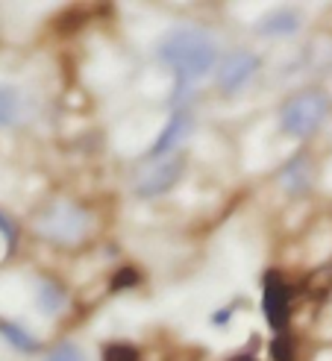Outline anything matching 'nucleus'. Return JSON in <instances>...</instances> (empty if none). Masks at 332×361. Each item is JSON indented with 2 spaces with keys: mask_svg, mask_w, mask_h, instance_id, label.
I'll use <instances>...</instances> for the list:
<instances>
[{
  "mask_svg": "<svg viewBox=\"0 0 332 361\" xmlns=\"http://www.w3.org/2000/svg\"><path fill=\"white\" fill-rule=\"evenodd\" d=\"M156 56L162 65H168L177 74V100L189 88H194L203 77H209L220 62L218 42L206 30L191 24H182L165 32L156 47Z\"/></svg>",
  "mask_w": 332,
  "mask_h": 361,
  "instance_id": "nucleus-1",
  "label": "nucleus"
},
{
  "mask_svg": "<svg viewBox=\"0 0 332 361\" xmlns=\"http://www.w3.org/2000/svg\"><path fill=\"white\" fill-rule=\"evenodd\" d=\"M329 112V97L318 88L294 94L280 112V130L291 138H306L321 126V121Z\"/></svg>",
  "mask_w": 332,
  "mask_h": 361,
  "instance_id": "nucleus-2",
  "label": "nucleus"
},
{
  "mask_svg": "<svg viewBox=\"0 0 332 361\" xmlns=\"http://www.w3.org/2000/svg\"><path fill=\"white\" fill-rule=\"evenodd\" d=\"M88 226H91V214L85 209H80L77 203H71V200H59V203L47 206L42 212L39 224H35V229H39L45 238L59 241V244L80 241L88 232Z\"/></svg>",
  "mask_w": 332,
  "mask_h": 361,
  "instance_id": "nucleus-3",
  "label": "nucleus"
},
{
  "mask_svg": "<svg viewBox=\"0 0 332 361\" xmlns=\"http://www.w3.org/2000/svg\"><path fill=\"white\" fill-rule=\"evenodd\" d=\"M182 171H186V156H165V159H156L150 168L138 173V179H136V194L144 197V200H153V197L168 194V191L179 183V179H182Z\"/></svg>",
  "mask_w": 332,
  "mask_h": 361,
  "instance_id": "nucleus-4",
  "label": "nucleus"
},
{
  "mask_svg": "<svg viewBox=\"0 0 332 361\" xmlns=\"http://www.w3.org/2000/svg\"><path fill=\"white\" fill-rule=\"evenodd\" d=\"M259 56L250 50H235L230 53V56H224L218 62V85H220V92H227V94H235V92H242V88L253 80V74L259 71Z\"/></svg>",
  "mask_w": 332,
  "mask_h": 361,
  "instance_id": "nucleus-5",
  "label": "nucleus"
},
{
  "mask_svg": "<svg viewBox=\"0 0 332 361\" xmlns=\"http://www.w3.org/2000/svg\"><path fill=\"white\" fill-rule=\"evenodd\" d=\"M191 130H194V118H191L186 109H177V112L171 115V121L165 123V130L159 133L153 150H150V159L156 161V159L171 156V153L179 147V144L191 135Z\"/></svg>",
  "mask_w": 332,
  "mask_h": 361,
  "instance_id": "nucleus-6",
  "label": "nucleus"
},
{
  "mask_svg": "<svg viewBox=\"0 0 332 361\" xmlns=\"http://www.w3.org/2000/svg\"><path fill=\"white\" fill-rule=\"evenodd\" d=\"M30 112L27 92L15 82H0V130L18 126Z\"/></svg>",
  "mask_w": 332,
  "mask_h": 361,
  "instance_id": "nucleus-7",
  "label": "nucleus"
},
{
  "mask_svg": "<svg viewBox=\"0 0 332 361\" xmlns=\"http://www.w3.org/2000/svg\"><path fill=\"white\" fill-rule=\"evenodd\" d=\"M300 15L294 12V9H273L268 12L259 24H256V35L259 39H288V35H294L300 30Z\"/></svg>",
  "mask_w": 332,
  "mask_h": 361,
  "instance_id": "nucleus-8",
  "label": "nucleus"
},
{
  "mask_svg": "<svg viewBox=\"0 0 332 361\" xmlns=\"http://www.w3.org/2000/svg\"><path fill=\"white\" fill-rule=\"evenodd\" d=\"M262 305H265V317L273 329H280L285 323V314H288V291L285 285L276 279V276H268L265 279V294H262Z\"/></svg>",
  "mask_w": 332,
  "mask_h": 361,
  "instance_id": "nucleus-9",
  "label": "nucleus"
},
{
  "mask_svg": "<svg viewBox=\"0 0 332 361\" xmlns=\"http://www.w3.org/2000/svg\"><path fill=\"white\" fill-rule=\"evenodd\" d=\"M65 302H68V297H65V291L57 282H50V279L39 282V288H35V309H39L42 314L57 317L65 309Z\"/></svg>",
  "mask_w": 332,
  "mask_h": 361,
  "instance_id": "nucleus-10",
  "label": "nucleus"
},
{
  "mask_svg": "<svg viewBox=\"0 0 332 361\" xmlns=\"http://www.w3.org/2000/svg\"><path fill=\"white\" fill-rule=\"evenodd\" d=\"M309 173H312V165H309V159L306 156H297V159H291L288 165L280 171V185L291 194H297L309 185Z\"/></svg>",
  "mask_w": 332,
  "mask_h": 361,
  "instance_id": "nucleus-11",
  "label": "nucleus"
},
{
  "mask_svg": "<svg viewBox=\"0 0 332 361\" xmlns=\"http://www.w3.org/2000/svg\"><path fill=\"white\" fill-rule=\"evenodd\" d=\"M0 338H4L9 347H15L18 353H35L39 350V341H35L24 326L12 323V320H0Z\"/></svg>",
  "mask_w": 332,
  "mask_h": 361,
  "instance_id": "nucleus-12",
  "label": "nucleus"
},
{
  "mask_svg": "<svg viewBox=\"0 0 332 361\" xmlns=\"http://www.w3.org/2000/svg\"><path fill=\"white\" fill-rule=\"evenodd\" d=\"M47 361H88V358H85V353L77 344H73V341H65V344L50 350Z\"/></svg>",
  "mask_w": 332,
  "mask_h": 361,
  "instance_id": "nucleus-13",
  "label": "nucleus"
},
{
  "mask_svg": "<svg viewBox=\"0 0 332 361\" xmlns=\"http://www.w3.org/2000/svg\"><path fill=\"white\" fill-rule=\"evenodd\" d=\"M103 361H138V353L130 344H109L103 350Z\"/></svg>",
  "mask_w": 332,
  "mask_h": 361,
  "instance_id": "nucleus-14",
  "label": "nucleus"
},
{
  "mask_svg": "<svg viewBox=\"0 0 332 361\" xmlns=\"http://www.w3.org/2000/svg\"><path fill=\"white\" fill-rule=\"evenodd\" d=\"M230 314H232V309H220V312H212L209 323H212V326H227V323H230Z\"/></svg>",
  "mask_w": 332,
  "mask_h": 361,
  "instance_id": "nucleus-15",
  "label": "nucleus"
},
{
  "mask_svg": "<svg viewBox=\"0 0 332 361\" xmlns=\"http://www.w3.org/2000/svg\"><path fill=\"white\" fill-rule=\"evenodd\" d=\"M283 344H285L283 338H276V341H273V358H276V361H288V358H291L288 347H283Z\"/></svg>",
  "mask_w": 332,
  "mask_h": 361,
  "instance_id": "nucleus-16",
  "label": "nucleus"
}]
</instances>
